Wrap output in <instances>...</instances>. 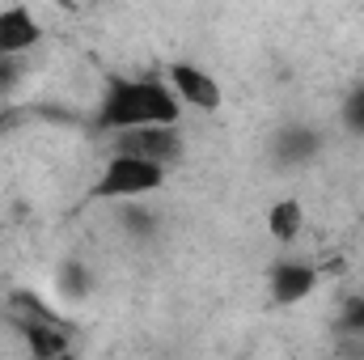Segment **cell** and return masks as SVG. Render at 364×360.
Listing matches in <instances>:
<instances>
[{"label":"cell","instance_id":"52a82bcc","mask_svg":"<svg viewBox=\"0 0 364 360\" xmlns=\"http://www.w3.org/2000/svg\"><path fill=\"white\" fill-rule=\"evenodd\" d=\"M4 314H9V322H13V331H26V327H73V322H68L47 297H38L34 288H17V292L9 297Z\"/></svg>","mask_w":364,"mask_h":360},{"label":"cell","instance_id":"30bf717a","mask_svg":"<svg viewBox=\"0 0 364 360\" xmlns=\"http://www.w3.org/2000/svg\"><path fill=\"white\" fill-rule=\"evenodd\" d=\"M17 335L34 360H60L73 352V327H26Z\"/></svg>","mask_w":364,"mask_h":360},{"label":"cell","instance_id":"8992f818","mask_svg":"<svg viewBox=\"0 0 364 360\" xmlns=\"http://www.w3.org/2000/svg\"><path fill=\"white\" fill-rule=\"evenodd\" d=\"M43 43V21L30 4L0 9V55H26Z\"/></svg>","mask_w":364,"mask_h":360},{"label":"cell","instance_id":"9c48e42d","mask_svg":"<svg viewBox=\"0 0 364 360\" xmlns=\"http://www.w3.org/2000/svg\"><path fill=\"white\" fill-rule=\"evenodd\" d=\"M318 149H322V136L314 127H305V123H288L275 136V157L284 166H305L309 157H318Z\"/></svg>","mask_w":364,"mask_h":360},{"label":"cell","instance_id":"5b68a950","mask_svg":"<svg viewBox=\"0 0 364 360\" xmlns=\"http://www.w3.org/2000/svg\"><path fill=\"white\" fill-rule=\"evenodd\" d=\"M322 284V271L309 259H279L267 275V288H272L275 305H301L305 297H314Z\"/></svg>","mask_w":364,"mask_h":360},{"label":"cell","instance_id":"277c9868","mask_svg":"<svg viewBox=\"0 0 364 360\" xmlns=\"http://www.w3.org/2000/svg\"><path fill=\"white\" fill-rule=\"evenodd\" d=\"M166 85L174 90V97L182 102V110H199V115H212V110H220V102H225V90H220V81H216L208 68L191 64V60H174V64L166 68Z\"/></svg>","mask_w":364,"mask_h":360},{"label":"cell","instance_id":"7c38bea8","mask_svg":"<svg viewBox=\"0 0 364 360\" xmlns=\"http://www.w3.org/2000/svg\"><path fill=\"white\" fill-rule=\"evenodd\" d=\"M335 327H339V331H348V335H364V292H352V297H343Z\"/></svg>","mask_w":364,"mask_h":360},{"label":"cell","instance_id":"9a60e30c","mask_svg":"<svg viewBox=\"0 0 364 360\" xmlns=\"http://www.w3.org/2000/svg\"><path fill=\"white\" fill-rule=\"evenodd\" d=\"M343 123H348V132L364 136V85H356L343 97Z\"/></svg>","mask_w":364,"mask_h":360},{"label":"cell","instance_id":"6da1fadb","mask_svg":"<svg viewBox=\"0 0 364 360\" xmlns=\"http://www.w3.org/2000/svg\"><path fill=\"white\" fill-rule=\"evenodd\" d=\"M182 102L161 77H106V90L97 102L93 127L97 132H127V127H144V123H178Z\"/></svg>","mask_w":364,"mask_h":360},{"label":"cell","instance_id":"2e32d148","mask_svg":"<svg viewBox=\"0 0 364 360\" xmlns=\"http://www.w3.org/2000/svg\"><path fill=\"white\" fill-rule=\"evenodd\" d=\"M17 119H21V110H17L13 102H0V132H9V127H17Z\"/></svg>","mask_w":364,"mask_h":360},{"label":"cell","instance_id":"8fae6325","mask_svg":"<svg viewBox=\"0 0 364 360\" xmlns=\"http://www.w3.org/2000/svg\"><path fill=\"white\" fill-rule=\"evenodd\" d=\"M55 292L68 297V301H85L93 292V271L81 259H64L60 271H55Z\"/></svg>","mask_w":364,"mask_h":360},{"label":"cell","instance_id":"7a4b0ae2","mask_svg":"<svg viewBox=\"0 0 364 360\" xmlns=\"http://www.w3.org/2000/svg\"><path fill=\"white\" fill-rule=\"evenodd\" d=\"M170 179L166 166L149 162V157H132V153H110L102 174L93 179L90 195L102 203H127V199H149L157 195Z\"/></svg>","mask_w":364,"mask_h":360},{"label":"cell","instance_id":"5bb4252c","mask_svg":"<svg viewBox=\"0 0 364 360\" xmlns=\"http://www.w3.org/2000/svg\"><path fill=\"white\" fill-rule=\"evenodd\" d=\"M21 90V55H0V102H13Z\"/></svg>","mask_w":364,"mask_h":360},{"label":"cell","instance_id":"ba28073f","mask_svg":"<svg viewBox=\"0 0 364 360\" xmlns=\"http://www.w3.org/2000/svg\"><path fill=\"white\" fill-rule=\"evenodd\" d=\"M301 233H305V203L292 199V195L275 199L272 208H267V238L279 242V246H292Z\"/></svg>","mask_w":364,"mask_h":360},{"label":"cell","instance_id":"3957f363","mask_svg":"<svg viewBox=\"0 0 364 360\" xmlns=\"http://www.w3.org/2000/svg\"><path fill=\"white\" fill-rule=\"evenodd\" d=\"M110 153H132V157H149L166 170H174L186 157V136L178 123H144V127H127L114 132V149Z\"/></svg>","mask_w":364,"mask_h":360},{"label":"cell","instance_id":"4fadbf2b","mask_svg":"<svg viewBox=\"0 0 364 360\" xmlns=\"http://www.w3.org/2000/svg\"><path fill=\"white\" fill-rule=\"evenodd\" d=\"M123 221H127V233H136V238H149L157 229V216L144 212V199H127L123 203Z\"/></svg>","mask_w":364,"mask_h":360}]
</instances>
